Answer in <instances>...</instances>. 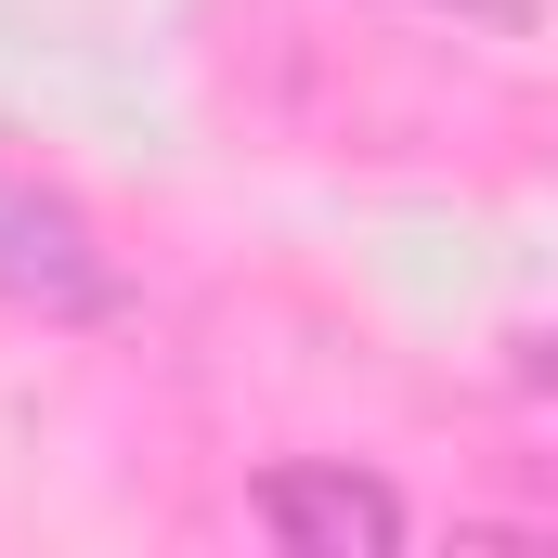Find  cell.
I'll return each instance as SVG.
<instances>
[{"label": "cell", "instance_id": "cell-1", "mask_svg": "<svg viewBox=\"0 0 558 558\" xmlns=\"http://www.w3.org/2000/svg\"><path fill=\"white\" fill-rule=\"evenodd\" d=\"M0 299L39 312V325H105L131 286H118L105 234H92L52 182H13V169H0Z\"/></svg>", "mask_w": 558, "mask_h": 558}, {"label": "cell", "instance_id": "cell-2", "mask_svg": "<svg viewBox=\"0 0 558 558\" xmlns=\"http://www.w3.org/2000/svg\"><path fill=\"white\" fill-rule=\"evenodd\" d=\"M247 507H260V533H274L286 558H390L403 533H416L403 494L364 481V468H274Z\"/></svg>", "mask_w": 558, "mask_h": 558}, {"label": "cell", "instance_id": "cell-3", "mask_svg": "<svg viewBox=\"0 0 558 558\" xmlns=\"http://www.w3.org/2000/svg\"><path fill=\"white\" fill-rule=\"evenodd\" d=\"M468 13H494V26H533V0H468Z\"/></svg>", "mask_w": 558, "mask_h": 558}]
</instances>
